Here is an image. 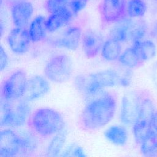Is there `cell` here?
Listing matches in <instances>:
<instances>
[{"label": "cell", "mask_w": 157, "mask_h": 157, "mask_svg": "<svg viewBox=\"0 0 157 157\" xmlns=\"http://www.w3.org/2000/svg\"><path fill=\"white\" fill-rule=\"evenodd\" d=\"M144 91L132 90L126 93L122 98L120 118L126 126H132L138 112L140 102Z\"/></svg>", "instance_id": "obj_8"}, {"label": "cell", "mask_w": 157, "mask_h": 157, "mask_svg": "<svg viewBox=\"0 0 157 157\" xmlns=\"http://www.w3.org/2000/svg\"><path fill=\"white\" fill-rule=\"evenodd\" d=\"M82 39V29L79 26H72L67 28L52 44L55 47L69 50H75L79 47Z\"/></svg>", "instance_id": "obj_14"}, {"label": "cell", "mask_w": 157, "mask_h": 157, "mask_svg": "<svg viewBox=\"0 0 157 157\" xmlns=\"http://www.w3.org/2000/svg\"><path fill=\"white\" fill-rule=\"evenodd\" d=\"M122 47L121 42L112 38H109L104 42L101 49L102 58L109 61L118 59L121 54Z\"/></svg>", "instance_id": "obj_21"}, {"label": "cell", "mask_w": 157, "mask_h": 157, "mask_svg": "<svg viewBox=\"0 0 157 157\" xmlns=\"http://www.w3.org/2000/svg\"><path fill=\"white\" fill-rule=\"evenodd\" d=\"M82 49L88 58H94L101 51L104 44L102 38L97 33L87 31L82 37Z\"/></svg>", "instance_id": "obj_16"}, {"label": "cell", "mask_w": 157, "mask_h": 157, "mask_svg": "<svg viewBox=\"0 0 157 157\" xmlns=\"http://www.w3.org/2000/svg\"><path fill=\"white\" fill-rule=\"evenodd\" d=\"M66 131L64 128L55 134L47 147V155L53 156L59 155L66 142Z\"/></svg>", "instance_id": "obj_25"}, {"label": "cell", "mask_w": 157, "mask_h": 157, "mask_svg": "<svg viewBox=\"0 0 157 157\" xmlns=\"http://www.w3.org/2000/svg\"><path fill=\"white\" fill-rule=\"evenodd\" d=\"M121 76L111 69H105L94 73L80 74L74 81L75 88L86 96H94L105 88L120 85Z\"/></svg>", "instance_id": "obj_2"}, {"label": "cell", "mask_w": 157, "mask_h": 157, "mask_svg": "<svg viewBox=\"0 0 157 157\" xmlns=\"http://www.w3.org/2000/svg\"><path fill=\"white\" fill-rule=\"evenodd\" d=\"M46 18L42 15L36 17L31 22L29 27V33L33 43L40 42L45 39L47 28Z\"/></svg>", "instance_id": "obj_17"}, {"label": "cell", "mask_w": 157, "mask_h": 157, "mask_svg": "<svg viewBox=\"0 0 157 157\" xmlns=\"http://www.w3.org/2000/svg\"><path fill=\"white\" fill-rule=\"evenodd\" d=\"M117 109L115 96L105 93L86 104L80 116V123L86 130L94 131L107 125L114 117Z\"/></svg>", "instance_id": "obj_1"}, {"label": "cell", "mask_w": 157, "mask_h": 157, "mask_svg": "<svg viewBox=\"0 0 157 157\" xmlns=\"http://www.w3.org/2000/svg\"><path fill=\"white\" fill-rule=\"evenodd\" d=\"M72 73V62L65 54H58L52 57L47 63L44 74L50 81L61 83L69 80Z\"/></svg>", "instance_id": "obj_6"}, {"label": "cell", "mask_w": 157, "mask_h": 157, "mask_svg": "<svg viewBox=\"0 0 157 157\" xmlns=\"http://www.w3.org/2000/svg\"><path fill=\"white\" fill-rule=\"evenodd\" d=\"M148 31V26L144 21L131 18L128 29V40L132 43L144 40Z\"/></svg>", "instance_id": "obj_22"}, {"label": "cell", "mask_w": 157, "mask_h": 157, "mask_svg": "<svg viewBox=\"0 0 157 157\" xmlns=\"http://www.w3.org/2000/svg\"><path fill=\"white\" fill-rule=\"evenodd\" d=\"M63 156H85L83 149L77 145H72L68 147L63 153Z\"/></svg>", "instance_id": "obj_30"}, {"label": "cell", "mask_w": 157, "mask_h": 157, "mask_svg": "<svg viewBox=\"0 0 157 157\" xmlns=\"http://www.w3.org/2000/svg\"><path fill=\"white\" fill-rule=\"evenodd\" d=\"M156 110L155 102L150 93L144 91L137 117L132 124V133L136 144H140L152 128L151 122Z\"/></svg>", "instance_id": "obj_5"}, {"label": "cell", "mask_w": 157, "mask_h": 157, "mask_svg": "<svg viewBox=\"0 0 157 157\" xmlns=\"http://www.w3.org/2000/svg\"><path fill=\"white\" fill-rule=\"evenodd\" d=\"M34 12L33 4L28 1L13 3L11 7V17L15 27L26 28Z\"/></svg>", "instance_id": "obj_13"}, {"label": "cell", "mask_w": 157, "mask_h": 157, "mask_svg": "<svg viewBox=\"0 0 157 157\" xmlns=\"http://www.w3.org/2000/svg\"><path fill=\"white\" fill-rule=\"evenodd\" d=\"M27 81L26 74L23 70L18 69L13 72L2 84L1 98L7 100L23 98Z\"/></svg>", "instance_id": "obj_7"}, {"label": "cell", "mask_w": 157, "mask_h": 157, "mask_svg": "<svg viewBox=\"0 0 157 157\" xmlns=\"http://www.w3.org/2000/svg\"><path fill=\"white\" fill-rule=\"evenodd\" d=\"M21 153V140L18 132L9 128L1 131L0 157H14Z\"/></svg>", "instance_id": "obj_9"}, {"label": "cell", "mask_w": 157, "mask_h": 157, "mask_svg": "<svg viewBox=\"0 0 157 157\" xmlns=\"http://www.w3.org/2000/svg\"><path fill=\"white\" fill-rule=\"evenodd\" d=\"M118 60L123 66L129 69L136 68L143 64L133 45L126 48Z\"/></svg>", "instance_id": "obj_23"}, {"label": "cell", "mask_w": 157, "mask_h": 157, "mask_svg": "<svg viewBox=\"0 0 157 157\" xmlns=\"http://www.w3.org/2000/svg\"><path fill=\"white\" fill-rule=\"evenodd\" d=\"M151 126L155 129V131L157 132V110H156L154 116L153 117L152 122H151Z\"/></svg>", "instance_id": "obj_34"}, {"label": "cell", "mask_w": 157, "mask_h": 157, "mask_svg": "<svg viewBox=\"0 0 157 157\" xmlns=\"http://www.w3.org/2000/svg\"><path fill=\"white\" fill-rule=\"evenodd\" d=\"M88 0H72L68 7L74 15H77L86 7Z\"/></svg>", "instance_id": "obj_29"}, {"label": "cell", "mask_w": 157, "mask_h": 157, "mask_svg": "<svg viewBox=\"0 0 157 157\" xmlns=\"http://www.w3.org/2000/svg\"><path fill=\"white\" fill-rule=\"evenodd\" d=\"M29 124L35 133L43 137L55 135L64 128L63 116L56 110L49 107L37 109L31 116Z\"/></svg>", "instance_id": "obj_3"}, {"label": "cell", "mask_w": 157, "mask_h": 157, "mask_svg": "<svg viewBox=\"0 0 157 157\" xmlns=\"http://www.w3.org/2000/svg\"><path fill=\"white\" fill-rule=\"evenodd\" d=\"M131 21V18L125 17L118 20L116 25L112 28L110 33V38L123 42L128 40V29Z\"/></svg>", "instance_id": "obj_24"}, {"label": "cell", "mask_w": 157, "mask_h": 157, "mask_svg": "<svg viewBox=\"0 0 157 157\" xmlns=\"http://www.w3.org/2000/svg\"><path fill=\"white\" fill-rule=\"evenodd\" d=\"M104 136L108 141L118 146L124 145L128 137L126 129L120 125L110 126L105 131Z\"/></svg>", "instance_id": "obj_19"}, {"label": "cell", "mask_w": 157, "mask_h": 157, "mask_svg": "<svg viewBox=\"0 0 157 157\" xmlns=\"http://www.w3.org/2000/svg\"><path fill=\"white\" fill-rule=\"evenodd\" d=\"M147 5L144 0H128L126 4V14L131 18H140L146 13Z\"/></svg>", "instance_id": "obj_27"}, {"label": "cell", "mask_w": 157, "mask_h": 157, "mask_svg": "<svg viewBox=\"0 0 157 157\" xmlns=\"http://www.w3.org/2000/svg\"><path fill=\"white\" fill-rule=\"evenodd\" d=\"M142 62L148 61L153 59L156 54L157 49L155 44L150 39H144L132 43Z\"/></svg>", "instance_id": "obj_18"}, {"label": "cell", "mask_w": 157, "mask_h": 157, "mask_svg": "<svg viewBox=\"0 0 157 157\" xmlns=\"http://www.w3.org/2000/svg\"><path fill=\"white\" fill-rule=\"evenodd\" d=\"M0 55V68L1 71H2L3 70L6 69L8 65V56L2 46L1 47Z\"/></svg>", "instance_id": "obj_31"}, {"label": "cell", "mask_w": 157, "mask_h": 157, "mask_svg": "<svg viewBox=\"0 0 157 157\" xmlns=\"http://www.w3.org/2000/svg\"><path fill=\"white\" fill-rule=\"evenodd\" d=\"M72 0H47L45 7L48 12L53 13L68 6Z\"/></svg>", "instance_id": "obj_28"}, {"label": "cell", "mask_w": 157, "mask_h": 157, "mask_svg": "<svg viewBox=\"0 0 157 157\" xmlns=\"http://www.w3.org/2000/svg\"><path fill=\"white\" fill-rule=\"evenodd\" d=\"M31 107L23 98L16 100L1 99V126L19 128L29 120Z\"/></svg>", "instance_id": "obj_4"}, {"label": "cell", "mask_w": 157, "mask_h": 157, "mask_svg": "<svg viewBox=\"0 0 157 157\" xmlns=\"http://www.w3.org/2000/svg\"><path fill=\"white\" fill-rule=\"evenodd\" d=\"M140 145L141 153L145 156H157V132L151 128Z\"/></svg>", "instance_id": "obj_20"}, {"label": "cell", "mask_w": 157, "mask_h": 157, "mask_svg": "<svg viewBox=\"0 0 157 157\" xmlns=\"http://www.w3.org/2000/svg\"><path fill=\"white\" fill-rule=\"evenodd\" d=\"M7 41L10 50L17 54L25 53L32 42L29 30L26 28L19 27H15L10 31Z\"/></svg>", "instance_id": "obj_10"}, {"label": "cell", "mask_w": 157, "mask_h": 157, "mask_svg": "<svg viewBox=\"0 0 157 157\" xmlns=\"http://www.w3.org/2000/svg\"><path fill=\"white\" fill-rule=\"evenodd\" d=\"M73 13L68 6L51 13L46 20V26L48 32H55L67 25L72 18Z\"/></svg>", "instance_id": "obj_15"}, {"label": "cell", "mask_w": 157, "mask_h": 157, "mask_svg": "<svg viewBox=\"0 0 157 157\" xmlns=\"http://www.w3.org/2000/svg\"><path fill=\"white\" fill-rule=\"evenodd\" d=\"M50 86L44 77L36 75L28 80L23 98L30 102L44 96L50 91Z\"/></svg>", "instance_id": "obj_11"}, {"label": "cell", "mask_w": 157, "mask_h": 157, "mask_svg": "<svg viewBox=\"0 0 157 157\" xmlns=\"http://www.w3.org/2000/svg\"><path fill=\"white\" fill-rule=\"evenodd\" d=\"M18 133L21 140V154L26 155L34 152L38 145V141L34 135L28 131H22Z\"/></svg>", "instance_id": "obj_26"}, {"label": "cell", "mask_w": 157, "mask_h": 157, "mask_svg": "<svg viewBox=\"0 0 157 157\" xmlns=\"http://www.w3.org/2000/svg\"><path fill=\"white\" fill-rule=\"evenodd\" d=\"M13 3L14 2H20V1H28V0H11Z\"/></svg>", "instance_id": "obj_35"}, {"label": "cell", "mask_w": 157, "mask_h": 157, "mask_svg": "<svg viewBox=\"0 0 157 157\" xmlns=\"http://www.w3.org/2000/svg\"><path fill=\"white\" fill-rule=\"evenodd\" d=\"M151 76L152 83L154 87L157 90V60L153 63L151 71Z\"/></svg>", "instance_id": "obj_32"}, {"label": "cell", "mask_w": 157, "mask_h": 157, "mask_svg": "<svg viewBox=\"0 0 157 157\" xmlns=\"http://www.w3.org/2000/svg\"><path fill=\"white\" fill-rule=\"evenodd\" d=\"M151 36L157 40V21L154 24L151 32H150Z\"/></svg>", "instance_id": "obj_33"}, {"label": "cell", "mask_w": 157, "mask_h": 157, "mask_svg": "<svg viewBox=\"0 0 157 157\" xmlns=\"http://www.w3.org/2000/svg\"><path fill=\"white\" fill-rule=\"evenodd\" d=\"M126 0H103L101 15L103 20L108 23L117 22L126 14Z\"/></svg>", "instance_id": "obj_12"}]
</instances>
